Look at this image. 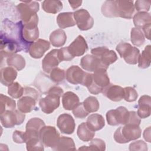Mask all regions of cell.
<instances>
[{
  "mask_svg": "<svg viewBox=\"0 0 151 151\" xmlns=\"http://www.w3.org/2000/svg\"><path fill=\"white\" fill-rule=\"evenodd\" d=\"M63 94V90L58 86H52L47 91L45 97L39 101V106L41 110L46 113H52L57 109L60 103V99Z\"/></svg>",
  "mask_w": 151,
  "mask_h": 151,
  "instance_id": "6da1fadb",
  "label": "cell"
},
{
  "mask_svg": "<svg viewBox=\"0 0 151 151\" xmlns=\"http://www.w3.org/2000/svg\"><path fill=\"white\" fill-rule=\"evenodd\" d=\"M142 130L139 126L126 124L124 126L118 128L114 133V139L119 143H126L132 140L139 139L141 136Z\"/></svg>",
  "mask_w": 151,
  "mask_h": 151,
  "instance_id": "7a4b0ae2",
  "label": "cell"
},
{
  "mask_svg": "<svg viewBox=\"0 0 151 151\" xmlns=\"http://www.w3.org/2000/svg\"><path fill=\"white\" fill-rule=\"evenodd\" d=\"M39 4L36 1H24L17 6V10L23 24L30 22L37 15L39 11Z\"/></svg>",
  "mask_w": 151,
  "mask_h": 151,
  "instance_id": "3957f363",
  "label": "cell"
},
{
  "mask_svg": "<svg viewBox=\"0 0 151 151\" xmlns=\"http://www.w3.org/2000/svg\"><path fill=\"white\" fill-rule=\"evenodd\" d=\"M110 84V79L107 70L100 68L93 74V81L88 87V91L93 94H98L102 93L104 87Z\"/></svg>",
  "mask_w": 151,
  "mask_h": 151,
  "instance_id": "277c9868",
  "label": "cell"
},
{
  "mask_svg": "<svg viewBox=\"0 0 151 151\" xmlns=\"http://www.w3.org/2000/svg\"><path fill=\"white\" fill-rule=\"evenodd\" d=\"M25 96L18 100L17 102L18 109L24 113L32 111L36 105V100L38 97V92L31 87H25Z\"/></svg>",
  "mask_w": 151,
  "mask_h": 151,
  "instance_id": "5b68a950",
  "label": "cell"
},
{
  "mask_svg": "<svg viewBox=\"0 0 151 151\" xmlns=\"http://www.w3.org/2000/svg\"><path fill=\"white\" fill-rule=\"evenodd\" d=\"M116 49L126 63L136 64L138 62L140 51L137 48L133 47L129 43L122 42L116 46Z\"/></svg>",
  "mask_w": 151,
  "mask_h": 151,
  "instance_id": "8992f818",
  "label": "cell"
},
{
  "mask_svg": "<svg viewBox=\"0 0 151 151\" xmlns=\"http://www.w3.org/2000/svg\"><path fill=\"white\" fill-rule=\"evenodd\" d=\"M25 115L19 110H6L1 114V123L5 128H12L20 125L24 121Z\"/></svg>",
  "mask_w": 151,
  "mask_h": 151,
  "instance_id": "52a82bcc",
  "label": "cell"
},
{
  "mask_svg": "<svg viewBox=\"0 0 151 151\" xmlns=\"http://www.w3.org/2000/svg\"><path fill=\"white\" fill-rule=\"evenodd\" d=\"M22 49L19 43L15 40L9 37L5 32L1 31V58L9 57Z\"/></svg>",
  "mask_w": 151,
  "mask_h": 151,
  "instance_id": "ba28073f",
  "label": "cell"
},
{
  "mask_svg": "<svg viewBox=\"0 0 151 151\" xmlns=\"http://www.w3.org/2000/svg\"><path fill=\"white\" fill-rule=\"evenodd\" d=\"M39 137L44 146L52 149L56 146L60 135L54 126H44L40 132Z\"/></svg>",
  "mask_w": 151,
  "mask_h": 151,
  "instance_id": "9c48e42d",
  "label": "cell"
},
{
  "mask_svg": "<svg viewBox=\"0 0 151 151\" xmlns=\"http://www.w3.org/2000/svg\"><path fill=\"white\" fill-rule=\"evenodd\" d=\"M129 116V111L123 106H120L114 110H109L106 113V120L108 124L117 126L126 124Z\"/></svg>",
  "mask_w": 151,
  "mask_h": 151,
  "instance_id": "30bf717a",
  "label": "cell"
},
{
  "mask_svg": "<svg viewBox=\"0 0 151 151\" xmlns=\"http://www.w3.org/2000/svg\"><path fill=\"white\" fill-rule=\"evenodd\" d=\"M73 14L76 24L80 30L86 31L93 27L94 19L86 9L77 10L73 12Z\"/></svg>",
  "mask_w": 151,
  "mask_h": 151,
  "instance_id": "8fae6325",
  "label": "cell"
},
{
  "mask_svg": "<svg viewBox=\"0 0 151 151\" xmlns=\"http://www.w3.org/2000/svg\"><path fill=\"white\" fill-rule=\"evenodd\" d=\"M91 52L92 55L97 57L102 63L108 67L109 65L114 63L117 60L116 53L106 47H99L93 48L91 50Z\"/></svg>",
  "mask_w": 151,
  "mask_h": 151,
  "instance_id": "7c38bea8",
  "label": "cell"
},
{
  "mask_svg": "<svg viewBox=\"0 0 151 151\" xmlns=\"http://www.w3.org/2000/svg\"><path fill=\"white\" fill-rule=\"evenodd\" d=\"M80 65L84 70L91 72H94L100 68L106 70L108 68V67L104 65L97 57L90 54H87L81 58Z\"/></svg>",
  "mask_w": 151,
  "mask_h": 151,
  "instance_id": "4fadbf2b",
  "label": "cell"
},
{
  "mask_svg": "<svg viewBox=\"0 0 151 151\" xmlns=\"http://www.w3.org/2000/svg\"><path fill=\"white\" fill-rule=\"evenodd\" d=\"M57 125L62 133L71 134L75 130L76 123L73 117L67 113L60 114L57 121Z\"/></svg>",
  "mask_w": 151,
  "mask_h": 151,
  "instance_id": "5bb4252c",
  "label": "cell"
},
{
  "mask_svg": "<svg viewBox=\"0 0 151 151\" xmlns=\"http://www.w3.org/2000/svg\"><path fill=\"white\" fill-rule=\"evenodd\" d=\"M87 72L84 71L77 65H72L69 67L65 73L67 80L73 84L82 85L87 75Z\"/></svg>",
  "mask_w": 151,
  "mask_h": 151,
  "instance_id": "9a60e30c",
  "label": "cell"
},
{
  "mask_svg": "<svg viewBox=\"0 0 151 151\" xmlns=\"http://www.w3.org/2000/svg\"><path fill=\"white\" fill-rule=\"evenodd\" d=\"M50 43L45 40L38 39L32 42L28 49V52L31 57L34 58H41L44 53L50 49Z\"/></svg>",
  "mask_w": 151,
  "mask_h": 151,
  "instance_id": "2e32d148",
  "label": "cell"
},
{
  "mask_svg": "<svg viewBox=\"0 0 151 151\" xmlns=\"http://www.w3.org/2000/svg\"><path fill=\"white\" fill-rule=\"evenodd\" d=\"M67 48L69 52L73 57L81 56L88 50V45L84 37L80 35H78Z\"/></svg>",
  "mask_w": 151,
  "mask_h": 151,
  "instance_id": "e0dca14e",
  "label": "cell"
},
{
  "mask_svg": "<svg viewBox=\"0 0 151 151\" xmlns=\"http://www.w3.org/2000/svg\"><path fill=\"white\" fill-rule=\"evenodd\" d=\"M58 50L54 49L45 55L42 61V68L47 73H50L51 71L60 63L58 58Z\"/></svg>",
  "mask_w": 151,
  "mask_h": 151,
  "instance_id": "ac0fdd59",
  "label": "cell"
},
{
  "mask_svg": "<svg viewBox=\"0 0 151 151\" xmlns=\"http://www.w3.org/2000/svg\"><path fill=\"white\" fill-rule=\"evenodd\" d=\"M118 17L131 19L134 12V5L133 1L116 0Z\"/></svg>",
  "mask_w": 151,
  "mask_h": 151,
  "instance_id": "d6986e66",
  "label": "cell"
},
{
  "mask_svg": "<svg viewBox=\"0 0 151 151\" xmlns=\"http://www.w3.org/2000/svg\"><path fill=\"white\" fill-rule=\"evenodd\" d=\"M45 126L44 122L38 117H34L29 119L25 127L27 140L31 137H39L40 130Z\"/></svg>",
  "mask_w": 151,
  "mask_h": 151,
  "instance_id": "ffe728a7",
  "label": "cell"
},
{
  "mask_svg": "<svg viewBox=\"0 0 151 151\" xmlns=\"http://www.w3.org/2000/svg\"><path fill=\"white\" fill-rule=\"evenodd\" d=\"M103 94L113 101H119L123 99V88L119 86L109 84L102 91Z\"/></svg>",
  "mask_w": 151,
  "mask_h": 151,
  "instance_id": "44dd1931",
  "label": "cell"
},
{
  "mask_svg": "<svg viewBox=\"0 0 151 151\" xmlns=\"http://www.w3.org/2000/svg\"><path fill=\"white\" fill-rule=\"evenodd\" d=\"M151 97L147 95L141 96L138 101V110L137 114L140 118L145 119L150 115Z\"/></svg>",
  "mask_w": 151,
  "mask_h": 151,
  "instance_id": "7402d4cb",
  "label": "cell"
},
{
  "mask_svg": "<svg viewBox=\"0 0 151 151\" xmlns=\"http://www.w3.org/2000/svg\"><path fill=\"white\" fill-rule=\"evenodd\" d=\"M79 103L78 97L72 91H67L62 96L63 106L65 110H73Z\"/></svg>",
  "mask_w": 151,
  "mask_h": 151,
  "instance_id": "603a6c76",
  "label": "cell"
},
{
  "mask_svg": "<svg viewBox=\"0 0 151 151\" xmlns=\"http://www.w3.org/2000/svg\"><path fill=\"white\" fill-rule=\"evenodd\" d=\"M17 76V71L11 67H6L1 70V83L5 86H9L15 80Z\"/></svg>",
  "mask_w": 151,
  "mask_h": 151,
  "instance_id": "cb8c5ba5",
  "label": "cell"
},
{
  "mask_svg": "<svg viewBox=\"0 0 151 151\" xmlns=\"http://www.w3.org/2000/svg\"><path fill=\"white\" fill-rule=\"evenodd\" d=\"M22 36L26 42L29 44L34 42L39 37V30L37 25H24Z\"/></svg>",
  "mask_w": 151,
  "mask_h": 151,
  "instance_id": "d4e9b609",
  "label": "cell"
},
{
  "mask_svg": "<svg viewBox=\"0 0 151 151\" xmlns=\"http://www.w3.org/2000/svg\"><path fill=\"white\" fill-rule=\"evenodd\" d=\"M57 22L60 28H66L74 26L76 24L73 12H62L57 17Z\"/></svg>",
  "mask_w": 151,
  "mask_h": 151,
  "instance_id": "484cf974",
  "label": "cell"
},
{
  "mask_svg": "<svg viewBox=\"0 0 151 151\" xmlns=\"http://www.w3.org/2000/svg\"><path fill=\"white\" fill-rule=\"evenodd\" d=\"M89 128L93 131H98L103 129L105 125L103 117L99 114L94 113L90 115L86 122Z\"/></svg>",
  "mask_w": 151,
  "mask_h": 151,
  "instance_id": "4316f807",
  "label": "cell"
},
{
  "mask_svg": "<svg viewBox=\"0 0 151 151\" xmlns=\"http://www.w3.org/2000/svg\"><path fill=\"white\" fill-rule=\"evenodd\" d=\"M67 40V35L62 29H57L52 31L50 35V41L52 46L61 47L63 46Z\"/></svg>",
  "mask_w": 151,
  "mask_h": 151,
  "instance_id": "83f0119b",
  "label": "cell"
},
{
  "mask_svg": "<svg viewBox=\"0 0 151 151\" xmlns=\"http://www.w3.org/2000/svg\"><path fill=\"white\" fill-rule=\"evenodd\" d=\"M77 133L78 138L84 142L91 140L95 136V132L89 128L86 122H83L78 126Z\"/></svg>",
  "mask_w": 151,
  "mask_h": 151,
  "instance_id": "f1b7e54d",
  "label": "cell"
},
{
  "mask_svg": "<svg viewBox=\"0 0 151 151\" xmlns=\"http://www.w3.org/2000/svg\"><path fill=\"white\" fill-rule=\"evenodd\" d=\"M102 14L106 17H118L117 12L116 1H106L101 8Z\"/></svg>",
  "mask_w": 151,
  "mask_h": 151,
  "instance_id": "f546056e",
  "label": "cell"
},
{
  "mask_svg": "<svg viewBox=\"0 0 151 151\" xmlns=\"http://www.w3.org/2000/svg\"><path fill=\"white\" fill-rule=\"evenodd\" d=\"M133 23L136 28H143L145 25L151 24L150 14L147 12H138L133 17Z\"/></svg>",
  "mask_w": 151,
  "mask_h": 151,
  "instance_id": "4dcf8cb0",
  "label": "cell"
},
{
  "mask_svg": "<svg viewBox=\"0 0 151 151\" xmlns=\"http://www.w3.org/2000/svg\"><path fill=\"white\" fill-rule=\"evenodd\" d=\"M53 150L57 151L76 150V149L73 139L65 136H60L56 146L53 149Z\"/></svg>",
  "mask_w": 151,
  "mask_h": 151,
  "instance_id": "1f68e13d",
  "label": "cell"
},
{
  "mask_svg": "<svg viewBox=\"0 0 151 151\" xmlns=\"http://www.w3.org/2000/svg\"><path fill=\"white\" fill-rule=\"evenodd\" d=\"M42 9L50 14H57L63 8V3L60 1L45 0L42 3Z\"/></svg>",
  "mask_w": 151,
  "mask_h": 151,
  "instance_id": "d6a6232c",
  "label": "cell"
},
{
  "mask_svg": "<svg viewBox=\"0 0 151 151\" xmlns=\"http://www.w3.org/2000/svg\"><path fill=\"white\" fill-rule=\"evenodd\" d=\"M7 65L14 67L18 71L22 70L25 66V60L20 54H15L8 57L6 59Z\"/></svg>",
  "mask_w": 151,
  "mask_h": 151,
  "instance_id": "836d02e7",
  "label": "cell"
},
{
  "mask_svg": "<svg viewBox=\"0 0 151 151\" xmlns=\"http://www.w3.org/2000/svg\"><path fill=\"white\" fill-rule=\"evenodd\" d=\"M151 46L150 45H147L144 50L140 54L138 59V66L141 68H147L150 65L151 61Z\"/></svg>",
  "mask_w": 151,
  "mask_h": 151,
  "instance_id": "e575fe53",
  "label": "cell"
},
{
  "mask_svg": "<svg viewBox=\"0 0 151 151\" xmlns=\"http://www.w3.org/2000/svg\"><path fill=\"white\" fill-rule=\"evenodd\" d=\"M16 107L15 101L9 97L1 94L0 95V113L6 110H14Z\"/></svg>",
  "mask_w": 151,
  "mask_h": 151,
  "instance_id": "d590c367",
  "label": "cell"
},
{
  "mask_svg": "<svg viewBox=\"0 0 151 151\" xmlns=\"http://www.w3.org/2000/svg\"><path fill=\"white\" fill-rule=\"evenodd\" d=\"M130 38L132 44L137 47L142 45L145 41V38L142 30L136 27L132 28Z\"/></svg>",
  "mask_w": 151,
  "mask_h": 151,
  "instance_id": "8d00e7d4",
  "label": "cell"
},
{
  "mask_svg": "<svg viewBox=\"0 0 151 151\" xmlns=\"http://www.w3.org/2000/svg\"><path fill=\"white\" fill-rule=\"evenodd\" d=\"M106 149V144L105 142L98 138L92 139L90 143L89 146H83L81 147H80L78 150H99L104 151Z\"/></svg>",
  "mask_w": 151,
  "mask_h": 151,
  "instance_id": "74e56055",
  "label": "cell"
},
{
  "mask_svg": "<svg viewBox=\"0 0 151 151\" xmlns=\"http://www.w3.org/2000/svg\"><path fill=\"white\" fill-rule=\"evenodd\" d=\"M83 104L84 109L88 113L98 111L100 107L98 100L94 96L88 97L84 100Z\"/></svg>",
  "mask_w": 151,
  "mask_h": 151,
  "instance_id": "f35d334b",
  "label": "cell"
},
{
  "mask_svg": "<svg viewBox=\"0 0 151 151\" xmlns=\"http://www.w3.org/2000/svg\"><path fill=\"white\" fill-rule=\"evenodd\" d=\"M24 88L18 83L14 82L8 87V94L14 99L20 98L24 93Z\"/></svg>",
  "mask_w": 151,
  "mask_h": 151,
  "instance_id": "ab89813d",
  "label": "cell"
},
{
  "mask_svg": "<svg viewBox=\"0 0 151 151\" xmlns=\"http://www.w3.org/2000/svg\"><path fill=\"white\" fill-rule=\"evenodd\" d=\"M27 150H44V145L40 137H31L26 142Z\"/></svg>",
  "mask_w": 151,
  "mask_h": 151,
  "instance_id": "60d3db41",
  "label": "cell"
},
{
  "mask_svg": "<svg viewBox=\"0 0 151 151\" xmlns=\"http://www.w3.org/2000/svg\"><path fill=\"white\" fill-rule=\"evenodd\" d=\"M65 78V72L64 70L58 67L54 68L50 73V78L56 83L63 82Z\"/></svg>",
  "mask_w": 151,
  "mask_h": 151,
  "instance_id": "b9f144b4",
  "label": "cell"
},
{
  "mask_svg": "<svg viewBox=\"0 0 151 151\" xmlns=\"http://www.w3.org/2000/svg\"><path fill=\"white\" fill-rule=\"evenodd\" d=\"M124 97L123 99L127 102H132L136 100L138 94L136 90L132 87H126L123 88Z\"/></svg>",
  "mask_w": 151,
  "mask_h": 151,
  "instance_id": "7bdbcfd3",
  "label": "cell"
},
{
  "mask_svg": "<svg viewBox=\"0 0 151 151\" xmlns=\"http://www.w3.org/2000/svg\"><path fill=\"white\" fill-rule=\"evenodd\" d=\"M73 113L74 116L78 119H83L88 114V113L84 109L83 103H78V104L73 110Z\"/></svg>",
  "mask_w": 151,
  "mask_h": 151,
  "instance_id": "ee69618b",
  "label": "cell"
},
{
  "mask_svg": "<svg viewBox=\"0 0 151 151\" xmlns=\"http://www.w3.org/2000/svg\"><path fill=\"white\" fill-rule=\"evenodd\" d=\"M12 139L15 143H24L27 141V136L25 132L15 130L13 133Z\"/></svg>",
  "mask_w": 151,
  "mask_h": 151,
  "instance_id": "f6af8a7d",
  "label": "cell"
},
{
  "mask_svg": "<svg viewBox=\"0 0 151 151\" xmlns=\"http://www.w3.org/2000/svg\"><path fill=\"white\" fill-rule=\"evenodd\" d=\"M150 7V2L147 1H136L135 2L134 8L139 12H147Z\"/></svg>",
  "mask_w": 151,
  "mask_h": 151,
  "instance_id": "bcb514c9",
  "label": "cell"
},
{
  "mask_svg": "<svg viewBox=\"0 0 151 151\" xmlns=\"http://www.w3.org/2000/svg\"><path fill=\"white\" fill-rule=\"evenodd\" d=\"M58 55L60 62L63 61H70L74 58V57L69 52L67 47L58 49Z\"/></svg>",
  "mask_w": 151,
  "mask_h": 151,
  "instance_id": "7dc6e473",
  "label": "cell"
},
{
  "mask_svg": "<svg viewBox=\"0 0 151 151\" xmlns=\"http://www.w3.org/2000/svg\"><path fill=\"white\" fill-rule=\"evenodd\" d=\"M130 150H147V144L143 140H137L132 142L129 145Z\"/></svg>",
  "mask_w": 151,
  "mask_h": 151,
  "instance_id": "c3c4849f",
  "label": "cell"
},
{
  "mask_svg": "<svg viewBox=\"0 0 151 151\" xmlns=\"http://www.w3.org/2000/svg\"><path fill=\"white\" fill-rule=\"evenodd\" d=\"M126 124H132L139 126L140 124V119L137 113L134 111H130L128 120Z\"/></svg>",
  "mask_w": 151,
  "mask_h": 151,
  "instance_id": "681fc988",
  "label": "cell"
},
{
  "mask_svg": "<svg viewBox=\"0 0 151 151\" xmlns=\"http://www.w3.org/2000/svg\"><path fill=\"white\" fill-rule=\"evenodd\" d=\"M143 137L148 142H150V127L146 129L143 132Z\"/></svg>",
  "mask_w": 151,
  "mask_h": 151,
  "instance_id": "f907efd6",
  "label": "cell"
},
{
  "mask_svg": "<svg viewBox=\"0 0 151 151\" xmlns=\"http://www.w3.org/2000/svg\"><path fill=\"white\" fill-rule=\"evenodd\" d=\"M150 26L151 24H147L145 25L142 29L143 30L144 34H145V37H146L148 40H150Z\"/></svg>",
  "mask_w": 151,
  "mask_h": 151,
  "instance_id": "816d5d0a",
  "label": "cell"
},
{
  "mask_svg": "<svg viewBox=\"0 0 151 151\" xmlns=\"http://www.w3.org/2000/svg\"><path fill=\"white\" fill-rule=\"evenodd\" d=\"M69 4H70V6H71V8L73 9H75L76 8H77L78 7H79L80 6H81V4H82V1H68Z\"/></svg>",
  "mask_w": 151,
  "mask_h": 151,
  "instance_id": "f5cc1de1",
  "label": "cell"
}]
</instances>
